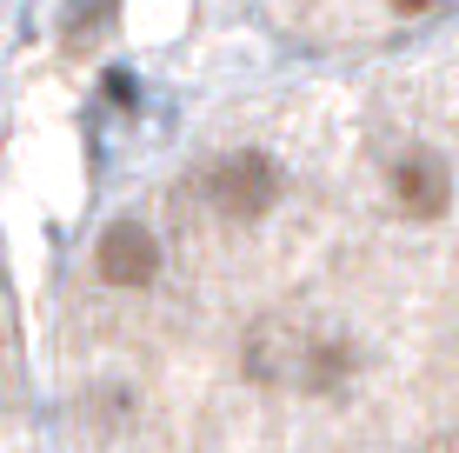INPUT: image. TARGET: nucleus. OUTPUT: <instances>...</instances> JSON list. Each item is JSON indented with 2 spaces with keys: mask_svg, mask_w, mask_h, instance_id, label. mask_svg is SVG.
<instances>
[{
  "mask_svg": "<svg viewBox=\"0 0 459 453\" xmlns=\"http://www.w3.org/2000/svg\"><path fill=\"white\" fill-rule=\"evenodd\" d=\"M346 373H353V347H346V340H313L307 367H299V387H307V394H333Z\"/></svg>",
  "mask_w": 459,
  "mask_h": 453,
  "instance_id": "5",
  "label": "nucleus"
},
{
  "mask_svg": "<svg viewBox=\"0 0 459 453\" xmlns=\"http://www.w3.org/2000/svg\"><path fill=\"white\" fill-rule=\"evenodd\" d=\"M114 21H120V0H67V13H60V27H67L74 47H93Z\"/></svg>",
  "mask_w": 459,
  "mask_h": 453,
  "instance_id": "6",
  "label": "nucleus"
},
{
  "mask_svg": "<svg viewBox=\"0 0 459 453\" xmlns=\"http://www.w3.org/2000/svg\"><path fill=\"white\" fill-rule=\"evenodd\" d=\"M307 347H313V340L299 334V327H280V320L253 327V340H247V380H280V373H293V380H299Z\"/></svg>",
  "mask_w": 459,
  "mask_h": 453,
  "instance_id": "4",
  "label": "nucleus"
},
{
  "mask_svg": "<svg viewBox=\"0 0 459 453\" xmlns=\"http://www.w3.org/2000/svg\"><path fill=\"white\" fill-rule=\"evenodd\" d=\"M393 200H400L406 221H439L453 207V174L433 147H413L393 161Z\"/></svg>",
  "mask_w": 459,
  "mask_h": 453,
  "instance_id": "3",
  "label": "nucleus"
},
{
  "mask_svg": "<svg viewBox=\"0 0 459 453\" xmlns=\"http://www.w3.org/2000/svg\"><path fill=\"white\" fill-rule=\"evenodd\" d=\"M107 100H114V107H134V74H107Z\"/></svg>",
  "mask_w": 459,
  "mask_h": 453,
  "instance_id": "7",
  "label": "nucleus"
},
{
  "mask_svg": "<svg viewBox=\"0 0 459 453\" xmlns=\"http://www.w3.org/2000/svg\"><path fill=\"white\" fill-rule=\"evenodd\" d=\"M207 200L227 213V221H260V213L280 200V167H273V153L240 147V153H227V161H213Z\"/></svg>",
  "mask_w": 459,
  "mask_h": 453,
  "instance_id": "1",
  "label": "nucleus"
},
{
  "mask_svg": "<svg viewBox=\"0 0 459 453\" xmlns=\"http://www.w3.org/2000/svg\"><path fill=\"white\" fill-rule=\"evenodd\" d=\"M393 13H433V0H386Z\"/></svg>",
  "mask_w": 459,
  "mask_h": 453,
  "instance_id": "8",
  "label": "nucleus"
},
{
  "mask_svg": "<svg viewBox=\"0 0 459 453\" xmlns=\"http://www.w3.org/2000/svg\"><path fill=\"white\" fill-rule=\"evenodd\" d=\"M93 267H100V280L120 287V293L153 287V280H160V240H153L140 221H114L100 233V247H93Z\"/></svg>",
  "mask_w": 459,
  "mask_h": 453,
  "instance_id": "2",
  "label": "nucleus"
}]
</instances>
